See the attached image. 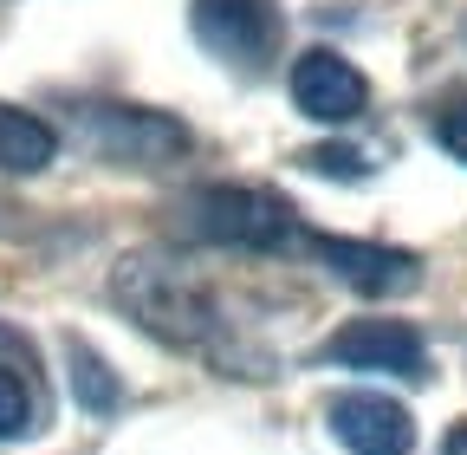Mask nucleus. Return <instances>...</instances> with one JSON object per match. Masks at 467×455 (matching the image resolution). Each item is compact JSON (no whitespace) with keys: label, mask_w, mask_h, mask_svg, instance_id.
Segmentation results:
<instances>
[{"label":"nucleus","mask_w":467,"mask_h":455,"mask_svg":"<svg viewBox=\"0 0 467 455\" xmlns=\"http://www.w3.org/2000/svg\"><path fill=\"white\" fill-rule=\"evenodd\" d=\"M306 169H318V176H364V156L358 150H306Z\"/></svg>","instance_id":"13"},{"label":"nucleus","mask_w":467,"mask_h":455,"mask_svg":"<svg viewBox=\"0 0 467 455\" xmlns=\"http://www.w3.org/2000/svg\"><path fill=\"white\" fill-rule=\"evenodd\" d=\"M189 33L227 66H266L279 52L285 20L279 0H189Z\"/></svg>","instance_id":"4"},{"label":"nucleus","mask_w":467,"mask_h":455,"mask_svg":"<svg viewBox=\"0 0 467 455\" xmlns=\"http://www.w3.org/2000/svg\"><path fill=\"white\" fill-rule=\"evenodd\" d=\"M66 365H72V397H78L91 417H110V410H117V377H110V365L85 345V338H72V345H66Z\"/></svg>","instance_id":"10"},{"label":"nucleus","mask_w":467,"mask_h":455,"mask_svg":"<svg viewBox=\"0 0 467 455\" xmlns=\"http://www.w3.org/2000/svg\"><path fill=\"white\" fill-rule=\"evenodd\" d=\"M306 248L364 300H402L422 287V260L409 248H383V241H350V235H306Z\"/></svg>","instance_id":"5"},{"label":"nucleus","mask_w":467,"mask_h":455,"mask_svg":"<svg viewBox=\"0 0 467 455\" xmlns=\"http://www.w3.org/2000/svg\"><path fill=\"white\" fill-rule=\"evenodd\" d=\"M292 104H299V118L312 124H358L364 111H370V79L344 59V52L331 46H312L292 59Z\"/></svg>","instance_id":"6"},{"label":"nucleus","mask_w":467,"mask_h":455,"mask_svg":"<svg viewBox=\"0 0 467 455\" xmlns=\"http://www.w3.org/2000/svg\"><path fill=\"white\" fill-rule=\"evenodd\" d=\"M325 365L344 371H389V377H429V345L409 319H350L325 338Z\"/></svg>","instance_id":"7"},{"label":"nucleus","mask_w":467,"mask_h":455,"mask_svg":"<svg viewBox=\"0 0 467 455\" xmlns=\"http://www.w3.org/2000/svg\"><path fill=\"white\" fill-rule=\"evenodd\" d=\"M33 436V390L0 365V442H20Z\"/></svg>","instance_id":"11"},{"label":"nucleus","mask_w":467,"mask_h":455,"mask_svg":"<svg viewBox=\"0 0 467 455\" xmlns=\"http://www.w3.org/2000/svg\"><path fill=\"white\" fill-rule=\"evenodd\" d=\"M435 143H441L454 163H467V98H454V104L435 111Z\"/></svg>","instance_id":"12"},{"label":"nucleus","mask_w":467,"mask_h":455,"mask_svg":"<svg viewBox=\"0 0 467 455\" xmlns=\"http://www.w3.org/2000/svg\"><path fill=\"white\" fill-rule=\"evenodd\" d=\"M189 228L214 248H247V254H292L306 248V221L279 189L260 183H208L189 202Z\"/></svg>","instance_id":"1"},{"label":"nucleus","mask_w":467,"mask_h":455,"mask_svg":"<svg viewBox=\"0 0 467 455\" xmlns=\"http://www.w3.org/2000/svg\"><path fill=\"white\" fill-rule=\"evenodd\" d=\"M85 137L104 163H130V169H162L175 156H189V124L150 104H91Z\"/></svg>","instance_id":"3"},{"label":"nucleus","mask_w":467,"mask_h":455,"mask_svg":"<svg viewBox=\"0 0 467 455\" xmlns=\"http://www.w3.org/2000/svg\"><path fill=\"white\" fill-rule=\"evenodd\" d=\"M58 156V131L20 104H0V176H39Z\"/></svg>","instance_id":"9"},{"label":"nucleus","mask_w":467,"mask_h":455,"mask_svg":"<svg viewBox=\"0 0 467 455\" xmlns=\"http://www.w3.org/2000/svg\"><path fill=\"white\" fill-rule=\"evenodd\" d=\"M441 455H467V423H454V429H448V442H441Z\"/></svg>","instance_id":"14"},{"label":"nucleus","mask_w":467,"mask_h":455,"mask_svg":"<svg viewBox=\"0 0 467 455\" xmlns=\"http://www.w3.org/2000/svg\"><path fill=\"white\" fill-rule=\"evenodd\" d=\"M325 423L350 455H409L416 449V417L383 390H337Z\"/></svg>","instance_id":"8"},{"label":"nucleus","mask_w":467,"mask_h":455,"mask_svg":"<svg viewBox=\"0 0 467 455\" xmlns=\"http://www.w3.org/2000/svg\"><path fill=\"white\" fill-rule=\"evenodd\" d=\"M117 300H124V306L137 312V325L156 332L162 345L195 352L202 338L214 332V306L189 287V280H175V273L156 267V260H130L124 273H117Z\"/></svg>","instance_id":"2"}]
</instances>
